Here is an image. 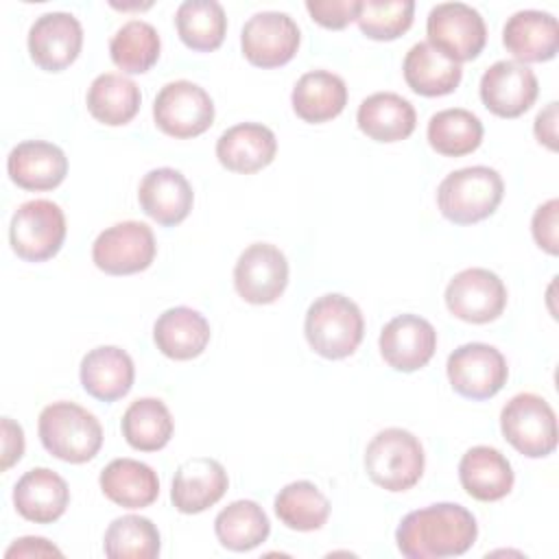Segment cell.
<instances>
[{
  "instance_id": "obj_1",
  "label": "cell",
  "mask_w": 559,
  "mask_h": 559,
  "mask_svg": "<svg viewBox=\"0 0 559 559\" xmlns=\"http://www.w3.org/2000/svg\"><path fill=\"white\" fill-rule=\"evenodd\" d=\"M478 535L472 511L456 502H437L402 518L395 542L408 559H443L467 552Z\"/></svg>"
},
{
  "instance_id": "obj_2",
  "label": "cell",
  "mask_w": 559,
  "mask_h": 559,
  "mask_svg": "<svg viewBox=\"0 0 559 559\" xmlns=\"http://www.w3.org/2000/svg\"><path fill=\"white\" fill-rule=\"evenodd\" d=\"M304 334L319 356L341 360L358 349L365 336V319L356 301L341 293H328L310 304Z\"/></svg>"
},
{
  "instance_id": "obj_3",
  "label": "cell",
  "mask_w": 559,
  "mask_h": 559,
  "mask_svg": "<svg viewBox=\"0 0 559 559\" xmlns=\"http://www.w3.org/2000/svg\"><path fill=\"white\" fill-rule=\"evenodd\" d=\"M37 432L41 445L66 463H87L103 445V426L94 413L74 402H52L41 408Z\"/></svg>"
},
{
  "instance_id": "obj_4",
  "label": "cell",
  "mask_w": 559,
  "mask_h": 559,
  "mask_svg": "<svg viewBox=\"0 0 559 559\" xmlns=\"http://www.w3.org/2000/svg\"><path fill=\"white\" fill-rule=\"evenodd\" d=\"M504 194V181L496 168L467 166L443 177L437 188L441 214L456 225H472L491 216Z\"/></svg>"
},
{
  "instance_id": "obj_5",
  "label": "cell",
  "mask_w": 559,
  "mask_h": 559,
  "mask_svg": "<svg viewBox=\"0 0 559 559\" xmlns=\"http://www.w3.org/2000/svg\"><path fill=\"white\" fill-rule=\"evenodd\" d=\"M426 454L421 441L404 428L380 430L365 450L367 476L386 491H406L424 474Z\"/></svg>"
},
{
  "instance_id": "obj_6",
  "label": "cell",
  "mask_w": 559,
  "mask_h": 559,
  "mask_svg": "<svg viewBox=\"0 0 559 559\" xmlns=\"http://www.w3.org/2000/svg\"><path fill=\"white\" fill-rule=\"evenodd\" d=\"M504 439L524 456L542 459L557 448V415L552 406L535 393L513 395L500 411Z\"/></svg>"
},
{
  "instance_id": "obj_7",
  "label": "cell",
  "mask_w": 559,
  "mask_h": 559,
  "mask_svg": "<svg viewBox=\"0 0 559 559\" xmlns=\"http://www.w3.org/2000/svg\"><path fill=\"white\" fill-rule=\"evenodd\" d=\"M66 240L63 210L48 199L22 203L9 225V242L17 258L26 262H44L59 253Z\"/></svg>"
},
{
  "instance_id": "obj_8",
  "label": "cell",
  "mask_w": 559,
  "mask_h": 559,
  "mask_svg": "<svg viewBox=\"0 0 559 559\" xmlns=\"http://www.w3.org/2000/svg\"><path fill=\"white\" fill-rule=\"evenodd\" d=\"M428 44L461 63L476 59L487 44L483 15L465 2H439L426 20Z\"/></svg>"
},
{
  "instance_id": "obj_9",
  "label": "cell",
  "mask_w": 559,
  "mask_h": 559,
  "mask_svg": "<svg viewBox=\"0 0 559 559\" xmlns=\"http://www.w3.org/2000/svg\"><path fill=\"white\" fill-rule=\"evenodd\" d=\"M153 118L155 124L170 138H197L214 122V100L201 85L192 81H170L155 96Z\"/></svg>"
},
{
  "instance_id": "obj_10",
  "label": "cell",
  "mask_w": 559,
  "mask_h": 559,
  "mask_svg": "<svg viewBox=\"0 0 559 559\" xmlns=\"http://www.w3.org/2000/svg\"><path fill=\"white\" fill-rule=\"evenodd\" d=\"M157 245L153 229L140 221H122L103 229L92 245L94 264L109 275H131L148 269Z\"/></svg>"
},
{
  "instance_id": "obj_11",
  "label": "cell",
  "mask_w": 559,
  "mask_h": 559,
  "mask_svg": "<svg viewBox=\"0 0 559 559\" xmlns=\"http://www.w3.org/2000/svg\"><path fill=\"white\" fill-rule=\"evenodd\" d=\"M452 389L467 400L493 397L509 378V367L500 349L487 343H465L445 362Z\"/></svg>"
},
{
  "instance_id": "obj_12",
  "label": "cell",
  "mask_w": 559,
  "mask_h": 559,
  "mask_svg": "<svg viewBox=\"0 0 559 559\" xmlns=\"http://www.w3.org/2000/svg\"><path fill=\"white\" fill-rule=\"evenodd\" d=\"M445 306L461 321L489 323L504 312L507 286L489 269H463L445 286Z\"/></svg>"
},
{
  "instance_id": "obj_13",
  "label": "cell",
  "mask_w": 559,
  "mask_h": 559,
  "mask_svg": "<svg viewBox=\"0 0 559 559\" xmlns=\"http://www.w3.org/2000/svg\"><path fill=\"white\" fill-rule=\"evenodd\" d=\"M301 35L297 22L284 11H258L253 13L240 33L242 55L258 68H277L288 63Z\"/></svg>"
},
{
  "instance_id": "obj_14",
  "label": "cell",
  "mask_w": 559,
  "mask_h": 559,
  "mask_svg": "<svg viewBox=\"0 0 559 559\" xmlns=\"http://www.w3.org/2000/svg\"><path fill=\"white\" fill-rule=\"evenodd\" d=\"M288 284V260L271 242L249 245L236 260V293L255 306L273 304Z\"/></svg>"
},
{
  "instance_id": "obj_15",
  "label": "cell",
  "mask_w": 559,
  "mask_h": 559,
  "mask_svg": "<svg viewBox=\"0 0 559 559\" xmlns=\"http://www.w3.org/2000/svg\"><path fill=\"white\" fill-rule=\"evenodd\" d=\"M539 94L535 72L515 59L491 63L480 76V100L500 118H518L528 111Z\"/></svg>"
},
{
  "instance_id": "obj_16",
  "label": "cell",
  "mask_w": 559,
  "mask_h": 559,
  "mask_svg": "<svg viewBox=\"0 0 559 559\" xmlns=\"http://www.w3.org/2000/svg\"><path fill=\"white\" fill-rule=\"evenodd\" d=\"M380 354L395 371H417L430 362L437 349V330L419 314L406 312L384 323L380 338Z\"/></svg>"
},
{
  "instance_id": "obj_17",
  "label": "cell",
  "mask_w": 559,
  "mask_h": 559,
  "mask_svg": "<svg viewBox=\"0 0 559 559\" xmlns=\"http://www.w3.org/2000/svg\"><path fill=\"white\" fill-rule=\"evenodd\" d=\"M83 48V26L66 11L41 13L28 28V55L46 72L66 70Z\"/></svg>"
},
{
  "instance_id": "obj_18",
  "label": "cell",
  "mask_w": 559,
  "mask_h": 559,
  "mask_svg": "<svg viewBox=\"0 0 559 559\" xmlns=\"http://www.w3.org/2000/svg\"><path fill=\"white\" fill-rule=\"evenodd\" d=\"M229 487L225 467L212 456H192L179 463L173 478L170 500L179 513H201L216 504Z\"/></svg>"
},
{
  "instance_id": "obj_19",
  "label": "cell",
  "mask_w": 559,
  "mask_h": 559,
  "mask_svg": "<svg viewBox=\"0 0 559 559\" xmlns=\"http://www.w3.org/2000/svg\"><path fill=\"white\" fill-rule=\"evenodd\" d=\"M502 44L520 63L550 61L559 50V24L548 11H515L502 28Z\"/></svg>"
},
{
  "instance_id": "obj_20",
  "label": "cell",
  "mask_w": 559,
  "mask_h": 559,
  "mask_svg": "<svg viewBox=\"0 0 559 559\" xmlns=\"http://www.w3.org/2000/svg\"><path fill=\"white\" fill-rule=\"evenodd\" d=\"M138 201L146 216L164 227L179 225L192 210L194 192L190 181L175 168L148 170L138 188Z\"/></svg>"
},
{
  "instance_id": "obj_21",
  "label": "cell",
  "mask_w": 559,
  "mask_h": 559,
  "mask_svg": "<svg viewBox=\"0 0 559 559\" xmlns=\"http://www.w3.org/2000/svg\"><path fill=\"white\" fill-rule=\"evenodd\" d=\"M7 173L24 190H52L68 175V157L52 142L26 140L11 148Z\"/></svg>"
},
{
  "instance_id": "obj_22",
  "label": "cell",
  "mask_w": 559,
  "mask_h": 559,
  "mask_svg": "<svg viewBox=\"0 0 559 559\" xmlns=\"http://www.w3.org/2000/svg\"><path fill=\"white\" fill-rule=\"evenodd\" d=\"M15 511L35 524H52L70 504L68 483L48 467H33L13 487Z\"/></svg>"
},
{
  "instance_id": "obj_23",
  "label": "cell",
  "mask_w": 559,
  "mask_h": 559,
  "mask_svg": "<svg viewBox=\"0 0 559 559\" xmlns=\"http://www.w3.org/2000/svg\"><path fill=\"white\" fill-rule=\"evenodd\" d=\"M277 153L275 133L260 122H238L216 140L218 162L240 175H251L266 168Z\"/></svg>"
},
{
  "instance_id": "obj_24",
  "label": "cell",
  "mask_w": 559,
  "mask_h": 559,
  "mask_svg": "<svg viewBox=\"0 0 559 559\" xmlns=\"http://www.w3.org/2000/svg\"><path fill=\"white\" fill-rule=\"evenodd\" d=\"M79 376L87 395L100 402H116L131 391L135 367L122 347L98 345L83 356Z\"/></svg>"
},
{
  "instance_id": "obj_25",
  "label": "cell",
  "mask_w": 559,
  "mask_h": 559,
  "mask_svg": "<svg viewBox=\"0 0 559 559\" xmlns=\"http://www.w3.org/2000/svg\"><path fill=\"white\" fill-rule=\"evenodd\" d=\"M461 487L480 502L502 500L513 489V467L509 459L491 445L469 448L459 463Z\"/></svg>"
},
{
  "instance_id": "obj_26",
  "label": "cell",
  "mask_w": 559,
  "mask_h": 559,
  "mask_svg": "<svg viewBox=\"0 0 559 559\" xmlns=\"http://www.w3.org/2000/svg\"><path fill=\"white\" fill-rule=\"evenodd\" d=\"M212 336L207 319L188 306L164 310L153 325L157 349L173 360H192L203 354Z\"/></svg>"
},
{
  "instance_id": "obj_27",
  "label": "cell",
  "mask_w": 559,
  "mask_h": 559,
  "mask_svg": "<svg viewBox=\"0 0 559 559\" xmlns=\"http://www.w3.org/2000/svg\"><path fill=\"white\" fill-rule=\"evenodd\" d=\"M358 129L376 142L406 140L417 124V114L411 100L395 92H376L367 96L356 111Z\"/></svg>"
},
{
  "instance_id": "obj_28",
  "label": "cell",
  "mask_w": 559,
  "mask_h": 559,
  "mask_svg": "<svg viewBox=\"0 0 559 559\" xmlns=\"http://www.w3.org/2000/svg\"><path fill=\"white\" fill-rule=\"evenodd\" d=\"M103 493L118 507L144 509L159 496L157 472L138 459H114L98 476Z\"/></svg>"
},
{
  "instance_id": "obj_29",
  "label": "cell",
  "mask_w": 559,
  "mask_h": 559,
  "mask_svg": "<svg viewBox=\"0 0 559 559\" xmlns=\"http://www.w3.org/2000/svg\"><path fill=\"white\" fill-rule=\"evenodd\" d=\"M290 103L304 122L321 124L336 118L345 109L347 85L330 70H310L297 79Z\"/></svg>"
},
{
  "instance_id": "obj_30",
  "label": "cell",
  "mask_w": 559,
  "mask_h": 559,
  "mask_svg": "<svg viewBox=\"0 0 559 559\" xmlns=\"http://www.w3.org/2000/svg\"><path fill=\"white\" fill-rule=\"evenodd\" d=\"M402 70L406 85L421 96H445L463 79L461 63L448 59L428 41H417L408 48Z\"/></svg>"
},
{
  "instance_id": "obj_31",
  "label": "cell",
  "mask_w": 559,
  "mask_h": 559,
  "mask_svg": "<svg viewBox=\"0 0 559 559\" xmlns=\"http://www.w3.org/2000/svg\"><path fill=\"white\" fill-rule=\"evenodd\" d=\"M85 103L94 120L107 127H120L135 118V114L140 111L142 94L133 79L116 72H105L90 83Z\"/></svg>"
},
{
  "instance_id": "obj_32",
  "label": "cell",
  "mask_w": 559,
  "mask_h": 559,
  "mask_svg": "<svg viewBox=\"0 0 559 559\" xmlns=\"http://www.w3.org/2000/svg\"><path fill=\"white\" fill-rule=\"evenodd\" d=\"M122 437L133 450L157 452L162 450L175 430L168 406L157 397H140L131 402L120 421Z\"/></svg>"
},
{
  "instance_id": "obj_33",
  "label": "cell",
  "mask_w": 559,
  "mask_h": 559,
  "mask_svg": "<svg viewBox=\"0 0 559 559\" xmlns=\"http://www.w3.org/2000/svg\"><path fill=\"white\" fill-rule=\"evenodd\" d=\"M214 533L221 546L234 552H247L266 542L271 522L258 502L234 500L218 511L214 520Z\"/></svg>"
},
{
  "instance_id": "obj_34",
  "label": "cell",
  "mask_w": 559,
  "mask_h": 559,
  "mask_svg": "<svg viewBox=\"0 0 559 559\" xmlns=\"http://www.w3.org/2000/svg\"><path fill=\"white\" fill-rule=\"evenodd\" d=\"M175 26L181 41L197 50H216L227 33V15L216 0H186L177 7Z\"/></svg>"
},
{
  "instance_id": "obj_35",
  "label": "cell",
  "mask_w": 559,
  "mask_h": 559,
  "mask_svg": "<svg viewBox=\"0 0 559 559\" xmlns=\"http://www.w3.org/2000/svg\"><path fill=\"white\" fill-rule=\"evenodd\" d=\"M428 144L445 157H461L476 151L483 142V122L463 107L441 109L428 120Z\"/></svg>"
},
{
  "instance_id": "obj_36",
  "label": "cell",
  "mask_w": 559,
  "mask_h": 559,
  "mask_svg": "<svg viewBox=\"0 0 559 559\" xmlns=\"http://www.w3.org/2000/svg\"><path fill=\"white\" fill-rule=\"evenodd\" d=\"M275 515L293 531H317L330 518V500L310 480H295L275 496Z\"/></svg>"
},
{
  "instance_id": "obj_37",
  "label": "cell",
  "mask_w": 559,
  "mask_h": 559,
  "mask_svg": "<svg viewBox=\"0 0 559 559\" xmlns=\"http://www.w3.org/2000/svg\"><path fill=\"white\" fill-rule=\"evenodd\" d=\"M162 39L153 24L144 20L124 22L109 39L111 61L127 74H144L159 59Z\"/></svg>"
},
{
  "instance_id": "obj_38",
  "label": "cell",
  "mask_w": 559,
  "mask_h": 559,
  "mask_svg": "<svg viewBox=\"0 0 559 559\" xmlns=\"http://www.w3.org/2000/svg\"><path fill=\"white\" fill-rule=\"evenodd\" d=\"M159 531L142 515L116 518L103 539V550L109 559H153L159 555Z\"/></svg>"
},
{
  "instance_id": "obj_39",
  "label": "cell",
  "mask_w": 559,
  "mask_h": 559,
  "mask_svg": "<svg viewBox=\"0 0 559 559\" xmlns=\"http://www.w3.org/2000/svg\"><path fill=\"white\" fill-rule=\"evenodd\" d=\"M413 15V0H360L356 22L369 39L391 41L411 28Z\"/></svg>"
},
{
  "instance_id": "obj_40",
  "label": "cell",
  "mask_w": 559,
  "mask_h": 559,
  "mask_svg": "<svg viewBox=\"0 0 559 559\" xmlns=\"http://www.w3.org/2000/svg\"><path fill=\"white\" fill-rule=\"evenodd\" d=\"M306 9L317 24L338 31L356 20L360 0H308Z\"/></svg>"
},
{
  "instance_id": "obj_41",
  "label": "cell",
  "mask_w": 559,
  "mask_h": 559,
  "mask_svg": "<svg viewBox=\"0 0 559 559\" xmlns=\"http://www.w3.org/2000/svg\"><path fill=\"white\" fill-rule=\"evenodd\" d=\"M557 214H559V201L550 199L535 210L533 221H531V231H533L537 247L550 255H557V251H559Z\"/></svg>"
},
{
  "instance_id": "obj_42",
  "label": "cell",
  "mask_w": 559,
  "mask_h": 559,
  "mask_svg": "<svg viewBox=\"0 0 559 559\" xmlns=\"http://www.w3.org/2000/svg\"><path fill=\"white\" fill-rule=\"evenodd\" d=\"M24 454V430L11 417H2V472L15 465Z\"/></svg>"
},
{
  "instance_id": "obj_43",
  "label": "cell",
  "mask_w": 559,
  "mask_h": 559,
  "mask_svg": "<svg viewBox=\"0 0 559 559\" xmlns=\"http://www.w3.org/2000/svg\"><path fill=\"white\" fill-rule=\"evenodd\" d=\"M4 557L7 559H11V557H61V550L55 544H50L48 539L31 535V537L15 539L7 548Z\"/></svg>"
},
{
  "instance_id": "obj_44",
  "label": "cell",
  "mask_w": 559,
  "mask_h": 559,
  "mask_svg": "<svg viewBox=\"0 0 559 559\" xmlns=\"http://www.w3.org/2000/svg\"><path fill=\"white\" fill-rule=\"evenodd\" d=\"M557 107L559 103L552 100L548 103L537 116H535V138L539 140V144L548 146L550 151H557Z\"/></svg>"
}]
</instances>
